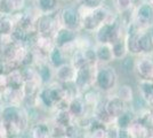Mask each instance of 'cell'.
I'll return each mask as SVG.
<instances>
[{
	"instance_id": "1",
	"label": "cell",
	"mask_w": 153,
	"mask_h": 138,
	"mask_svg": "<svg viewBox=\"0 0 153 138\" xmlns=\"http://www.w3.org/2000/svg\"><path fill=\"white\" fill-rule=\"evenodd\" d=\"M76 8L81 19V29L88 32L96 31L112 15L110 9L104 5L97 8H88L79 5Z\"/></svg>"
},
{
	"instance_id": "2",
	"label": "cell",
	"mask_w": 153,
	"mask_h": 138,
	"mask_svg": "<svg viewBox=\"0 0 153 138\" xmlns=\"http://www.w3.org/2000/svg\"><path fill=\"white\" fill-rule=\"evenodd\" d=\"M64 98H66L64 86L56 83L42 85L38 93V101L47 108L55 107L58 101H61Z\"/></svg>"
},
{
	"instance_id": "3",
	"label": "cell",
	"mask_w": 153,
	"mask_h": 138,
	"mask_svg": "<svg viewBox=\"0 0 153 138\" xmlns=\"http://www.w3.org/2000/svg\"><path fill=\"white\" fill-rule=\"evenodd\" d=\"M59 26V9L53 14H39L36 21V31L39 36L53 37Z\"/></svg>"
},
{
	"instance_id": "4",
	"label": "cell",
	"mask_w": 153,
	"mask_h": 138,
	"mask_svg": "<svg viewBox=\"0 0 153 138\" xmlns=\"http://www.w3.org/2000/svg\"><path fill=\"white\" fill-rule=\"evenodd\" d=\"M140 30H146L153 26V6L146 0L142 1L133 11V21Z\"/></svg>"
},
{
	"instance_id": "5",
	"label": "cell",
	"mask_w": 153,
	"mask_h": 138,
	"mask_svg": "<svg viewBox=\"0 0 153 138\" xmlns=\"http://www.w3.org/2000/svg\"><path fill=\"white\" fill-rule=\"evenodd\" d=\"M59 21L62 26L76 31L81 30V19L76 6L68 5L59 8Z\"/></svg>"
},
{
	"instance_id": "6",
	"label": "cell",
	"mask_w": 153,
	"mask_h": 138,
	"mask_svg": "<svg viewBox=\"0 0 153 138\" xmlns=\"http://www.w3.org/2000/svg\"><path fill=\"white\" fill-rule=\"evenodd\" d=\"M97 85L100 86L102 90H110L112 89L115 84L117 81V74L114 69L111 67H104L100 69L95 75Z\"/></svg>"
},
{
	"instance_id": "7",
	"label": "cell",
	"mask_w": 153,
	"mask_h": 138,
	"mask_svg": "<svg viewBox=\"0 0 153 138\" xmlns=\"http://www.w3.org/2000/svg\"><path fill=\"white\" fill-rule=\"evenodd\" d=\"M76 36H78V31L71 30L69 28H65V26H61L54 33L53 40H54L55 46L59 47V46H63L65 44H68V43L74 41Z\"/></svg>"
},
{
	"instance_id": "8",
	"label": "cell",
	"mask_w": 153,
	"mask_h": 138,
	"mask_svg": "<svg viewBox=\"0 0 153 138\" xmlns=\"http://www.w3.org/2000/svg\"><path fill=\"white\" fill-rule=\"evenodd\" d=\"M93 77V66L86 65L79 69H76V76H74V84L78 89H86L90 84Z\"/></svg>"
},
{
	"instance_id": "9",
	"label": "cell",
	"mask_w": 153,
	"mask_h": 138,
	"mask_svg": "<svg viewBox=\"0 0 153 138\" xmlns=\"http://www.w3.org/2000/svg\"><path fill=\"white\" fill-rule=\"evenodd\" d=\"M74 76H76V69L71 63H64L62 66L57 67L55 70V77L62 83L73 82Z\"/></svg>"
},
{
	"instance_id": "10",
	"label": "cell",
	"mask_w": 153,
	"mask_h": 138,
	"mask_svg": "<svg viewBox=\"0 0 153 138\" xmlns=\"http://www.w3.org/2000/svg\"><path fill=\"white\" fill-rule=\"evenodd\" d=\"M54 40L53 37H47V36H39L36 40V44L33 46V50H36L37 52H39L40 54H42L44 57L47 58L48 53L51 52V50L54 48Z\"/></svg>"
},
{
	"instance_id": "11",
	"label": "cell",
	"mask_w": 153,
	"mask_h": 138,
	"mask_svg": "<svg viewBox=\"0 0 153 138\" xmlns=\"http://www.w3.org/2000/svg\"><path fill=\"white\" fill-rule=\"evenodd\" d=\"M58 0H36V8L40 14H53L59 9Z\"/></svg>"
},
{
	"instance_id": "12",
	"label": "cell",
	"mask_w": 153,
	"mask_h": 138,
	"mask_svg": "<svg viewBox=\"0 0 153 138\" xmlns=\"http://www.w3.org/2000/svg\"><path fill=\"white\" fill-rule=\"evenodd\" d=\"M68 58L64 55V53L62 52V50L58 46H54V48L47 55V61L53 68H57V67L62 66L64 63H66Z\"/></svg>"
},
{
	"instance_id": "13",
	"label": "cell",
	"mask_w": 153,
	"mask_h": 138,
	"mask_svg": "<svg viewBox=\"0 0 153 138\" xmlns=\"http://www.w3.org/2000/svg\"><path fill=\"white\" fill-rule=\"evenodd\" d=\"M44 85L41 81L33 79V81H24V84L22 86V91L24 93L25 98H34L39 93V90ZM24 98V99H25Z\"/></svg>"
},
{
	"instance_id": "14",
	"label": "cell",
	"mask_w": 153,
	"mask_h": 138,
	"mask_svg": "<svg viewBox=\"0 0 153 138\" xmlns=\"http://www.w3.org/2000/svg\"><path fill=\"white\" fill-rule=\"evenodd\" d=\"M95 53L97 61L100 62H108L112 59H114L111 44H98L95 48Z\"/></svg>"
},
{
	"instance_id": "15",
	"label": "cell",
	"mask_w": 153,
	"mask_h": 138,
	"mask_svg": "<svg viewBox=\"0 0 153 138\" xmlns=\"http://www.w3.org/2000/svg\"><path fill=\"white\" fill-rule=\"evenodd\" d=\"M7 79H8V87L12 89H22V86L24 84V77L22 75L21 68L13 69L10 72H6Z\"/></svg>"
},
{
	"instance_id": "16",
	"label": "cell",
	"mask_w": 153,
	"mask_h": 138,
	"mask_svg": "<svg viewBox=\"0 0 153 138\" xmlns=\"http://www.w3.org/2000/svg\"><path fill=\"white\" fill-rule=\"evenodd\" d=\"M31 138H51V128L45 122H38L30 128Z\"/></svg>"
},
{
	"instance_id": "17",
	"label": "cell",
	"mask_w": 153,
	"mask_h": 138,
	"mask_svg": "<svg viewBox=\"0 0 153 138\" xmlns=\"http://www.w3.org/2000/svg\"><path fill=\"white\" fill-rule=\"evenodd\" d=\"M138 72L145 78H153V61L150 59H142L137 62Z\"/></svg>"
},
{
	"instance_id": "18",
	"label": "cell",
	"mask_w": 153,
	"mask_h": 138,
	"mask_svg": "<svg viewBox=\"0 0 153 138\" xmlns=\"http://www.w3.org/2000/svg\"><path fill=\"white\" fill-rule=\"evenodd\" d=\"M85 103L82 100L78 98H72L70 103H69V108L68 111L70 112V114L74 118H81L83 116L85 113Z\"/></svg>"
},
{
	"instance_id": "19",
	"label": "cell",
	"mask_w": 153,
	"mask_h": 138,
	"mask_svg": "<svg viewBox=\"0 0 153 138\" xmlns=\"http://www.w3.org/2000/svg\"><path fill=\"white\" fill-rule=\"evenodd\" d=\"M106 113L110 116H119L123 113V101L120 98H114L106 105Z\"/></svg>"
},
{
	"instance_id": "20",
	"label": "cell",
	"mask_w": 153,
	"mask_h": 138,
	"mask_svg": "<svg viewBox=\"0 0 153 138\" xmlns=\"http://www.w3.org/2000/svg\"><path fill=\"white\" fill-rule=\"evenodd\" d=\"M72 115L68 109H58L55 115V124L61 125L63 128H66L68 125L72 124Z\"/></svg>"
},
{
	"instance_id": "21",
	"label": "cell",
	"mask_w": 153,
	"mask_h": 138,
	"mask_svg": "<svg viewBox=\"0 0 153 138\" xmlns=\"http://www.w3.org/2000/svg\"><path fill=\"white\" fill-rule=\"evenodd\" d=\"M112 53H113V58L114 59H123L127 55V46L125 43V37L122 39L118 40L112 44Z\"/></svg>"
},
{
	"instance_id": "22",
	"label": "cell",
	"mask_w": 153,
	"mask_h": 138,
	"mask_svg": "<svg viewBox=\"0 0 153 138\" xmlns=\"http://www.w3.org/2000/svg\"><path fill=\"white\" fill-rule=\"evenodd\" d=\"M71 59V65L74 67V69H79L81 67L88 65L87 62V58H86V54H85V50H76V52L72 54Z\"/></svg>"
},
{
	"instance_id": "23",
	"label": "cell",
	"mask_w": 153,
	"mask_h": 138,
	"mask_svg": "<svg viewBox=\"0 0 153 138\" xmlns=\"http://www.w3.org/2000/svg\"><path fill=\"white\" fill-rule=\"evenodd\" d=\"M15 28L13 19L10 15H2L1 20H0V33H7L10 35L12 31Z\"/></svg>"
},
{
	"instance_id": "24",
	"label": "cell",
	"mask_w": 153,
	"mask_h": 138,
	"mask_svg": "<svg viewBox=\"0 0 153 138\" xmlns=\"http://www.w3.org/2000/svg\"><path fill=\"white\" fill-rule=\"evenodd\" d=\"M113 4L114 8L117 9V13L122 14L134 8L135 0H113Z\"/></svg>"
},
{
	"instance_id": "25",
	"label": "cell",
	"mask_w": 153,
	"mask_h": 138,
	"mask_svg": "<svg viewBox=\"0 0 153 138\" xmlns=\"http://www.w3.org/2000/svg\"><path fill=\"white\" fill-rule=\"evenodd\" d=\"M27 33L29 32L24 31L19 26H15L10 35H12V38H13L14 43H19V44H23L24 45L26 38H27Z\"/></svg>"
},
{
	"instance_id": "26",
	"label": "cell",
	"mask_w": 153,
	"mask_h": 138,
	"mask_svg": "<svg viewBox=\"0 0 153 138\" xmlns=\"http://www.w3.org/2000/svg\"><path fill=\"white\" fill-rule=\"evenodd\" d=\"M78 1H79V5H82V6H85V7H88V8H97V7L103 6L105 0H78Z\"/></svg>"
},
{
	"instance_id": "27",
	"label": "cell",
	"mask_w": 153,
	"mask_h": 138,
	"mask_svg": "<svg viewBox=\"0 0 153 138\" xmlns=\"http://www.w3.org/2000/svg\"><path fill=\"white\" fill-rule=\"evenodd\" d=\"M10 5L13 8V14L17 13V12H22V11L25 9L26 0H10Z\"/></svg>"
},
{
	"instance_id": "28",
	"label": "cell",
	"mask_w": 153,
	"mask_h": 138,
	"mask_svg": "<svg viewBox=\"0 0 153 138\" xmlns=\"http://www.w3.org/2000/svg\"><path fill=\"white\" fill-rule=\"evenodd\" d=\"M119 98L121 99L122 101H126V100H130L133 98V92L129 86H122L121 89L119 90Z\"/></svg>"
},
{
	"instance_id": "29",
	"label": "cell",
	"mask_w": 153,
	"mask_h": 138,
	"mask_svg": "<svg viewBox=\"0 0 153 138\" xmlns=\"http://www.w3.org/2000/svg\"><path fill=\"white\" fill-rule=\"evenodd\" d=\"M131 114L129 113H122L121 115L118 116V123H119V127L120 128H127L128 125L130 124V120H131Z\"/></svg>"
},
{
	"instance_id": "30",
	"label": "cell",
	"mask_w": 153,
	"mask_h": 138,
	"mask_svg": "<svg viewBox=\"0 0 153 138\" xmlns=\"http://www.w3.org/2000/svg\"><path fill=\"white\" fill-rule=\"evenodd\" d=\"M8 87V79H7V74L2 72L0 74V93L2 91H5Z\"/></svg>"
},
{
	"instance_id": "31",
	"label": "cell",
	"mask_w": 153,
	"mask_h": 138,
	"mask_svg": "<svg viewBox=\"0 0 153 138\" xmlns=\"http://www.w3.org/2000/svg\"><path fill=\"white\" fill-rule=\"evenodd\" d=\"M118 138H133V135L130 133L129 130H126L125 128H121L118 131Z\"/></svg>"
},
{
	"instance_id": "32",
	"label": "cell",
	"mask_w": 153,
	"mask_h": 138,
	"mask_svg": "<svg viewBox=\"0 0 153 138\" xmlns=\"http://www.w3.org/2000/svg\"><path fill=\"white\" fill-rule=\"evenodd\" d=\"M0 138H8V135H7L4 125L1 124V122H0Z\"/></svg>"
},
{
	"instance_id": "33",
	"label": "cell",
	"mask_w": 153,
	"mask_h": 138,
	"mask_svg": "<svg viewBox=\"0 0 153 138\" xmlns=\"http://www.w3.org/2000/svg\"><path fill=\"white\" fill-rule=\"evenodd\" d=\"M4 107H5V106L2 105V104H0V120H1V116H2V111H4Z\"/></svg>"
},
{
	"instance_id": "34",
	"label": "cell",
	"mask_w": 153,
	"mask_h": 138,
	"mask_svg": "<svg viewBox=\"0 0 153 138\" xmlns=\"http://www.w3.org/2000/svg\"><path fill=\"white\" fill-rule=\"evenodd\" d=\"M61 4H66V2H70L71 0H58Z\"/></svg>"
},
{
	"instance_id": "35",
	"label": "cell",
	"mask_w": 153,
	"mask_h": 138,
	"mask_svg": "<svg viewBox=\"0 0 153 138\" xmlns=\"http://www.w3.org/2000/svg\"><path fill=\"white\" fill-rule=\"evenodd\" d=\"M146 1H147V2H150V4L153 6V0H146Z\"/></svg>"
},
{
	"instance_id": "36",
	"label": "cell",
	"mask_w": 153,
	"mask_h": 138,
	"mask_svg": "<svg viewBox=\"0 0 153 138\" xmlns=\"http://www.w3.org/2000/svg\"><path fill=\"white\" fill-rule=\"evenodd\" d=\"M1 17H2V15H1V14H0V20H1Z\"/></svg>"
},
{
	"instance_id": "37",
	"label": "cell",
	"mask_w": 153,
	"mask_h": 138,
	"mask_svg": "<svg viewBox=\"0 0 153 138\" xmlns=\"http://www.w3.org/2000/svg\"><path fill=\"white\" fill-rule=\"evenodd\" d=\"M65 138H68V137H65ZM72 138H76V137H72Z\"/></svg>"
}]
</instances>
